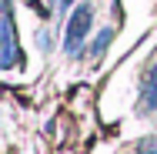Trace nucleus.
<instances>
[{
    "label": "nucleus",
    "mask_w": 157,
    "mask_h": 154,
    "mask_svg": "<svg viewBox=\"0 0 157 154\" xmlns=\"http://www.w3.org/2000/svg\"><path fill=\"white\" fill-rule=\"evenodd\" d=\"M90 27H94L90 3H80V7L74 10L70 24H67V40H63V47H67V54H70V57H77V54H80V47H84V37L90 34Z\"/></svg>",
    "instance_id": "1"
},
{
    "label": "nucleus",
    "mask_w": 157,
    "mask_h": 154,
    "mask_svg": "<svg viewBox=\"0 0 157 154\" xmlns=\"http://www.w3.org/2000/svg\"><path fill=\"white\" fill-rule=\"evenodd\" d=\"M17 64V27H13V7L10 0L3 3V54H0V67L10 70Z\"/></svg>",
    "instance_id": "2"
},
{
    "label": "nucleus",
    "mask_w": 157,
    "mask_h": 154,
    "mask_svg": "<svg viewBox=\"0 0 157 154\" xmlns=\"http://www.w3.org/2000/svg\"><path fill=\"white\" fill-rule=\"evenodd\" d=\"M157 111V64L140 77V104H137V114H154Z\"/></svg>",
    "instance_id": "3"
},
{
    "label": "nucleus",
    "mask_w": 157,
    "mask_h": 154,
    "mask_svg": "<svg viewBox=\"0 0 157 154\" xmlns=\"http://www.w3.org/2000/svg\"><path fill=\"white\" fill-rule=\"evenodd\" d=\"M110 40H114V30H110V27L100 30V34H97V40H94V47H90V57H100V54L110 47Z\"/></svg>",
    "instance_id": "4"
},
{
    "label": "nucleus",
    "mask_w": 157,
    "mask_h": 154,
    "mask_svg": "<svg viewBox=\"0 0 157 154\" xmlns=\"http://www.w3.org/2000/svg\"><path fill=\"white\" fill-rule=\"evenodd\" d=\"M137 154H157V137H144L137 144Z\"/></svg>",
    "instance_id": "5"
},
{
    "label": "nucleus",
    "mask_w": 157,
    "mask_h": 154,
    "mask_svg": "<svg viewBox=\"0 0 157 154\" xmlns=\"http://www.w3.org/2000/svg\"><path fill=\"white\" fill-rule=\"evenodd\" d=\"M37 44H40L44 50H50V30H47V27H44L40 34H37Z\"/></svg>",
    "instance_id": "6"
}]
</instances>
